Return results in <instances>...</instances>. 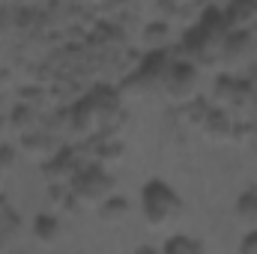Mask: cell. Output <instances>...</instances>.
<instances>
[{
  "label": "cell",
  "instance_id": "obj_1",
  "mask_svg": "<svg viewBox=\"0 0 257 254\" xmlns=\"http://www.w3.org/2000/svg\"><path fill=\"white\" fill-rule=\"evenodd\" d=\"M183 209V200L180 194L171 189L165 180H150L144 183L141 189V212H144V221L153 227V230H162L168 227Z\"/></svg>",
  "mask_w": 257,
  "mask_h": 254
},
{
  "label": "cell",
  "instance_id": "obj_2",
  "mask_svg": "<svg viewBox=\"0 0 257 254\" xmlns=\"http://www.w3.org/2000/svg\"><path fill=\"white\" fill-rule=\"evenodd\" d=\"M114 194V177L102 165H87L72 180V197L84 206H102Z\"/></svg>",
  "mask_w": 257,
  "mask_h": 254
},
{
  "label": "cell",
  "instance_id": "obj_3",
  "mask_svg": "<svg viewBox=\"0 0 257 254\" xmlns=\"http://www.w3.org/2000/svg\"><path fill=\"white\" fill-rule=\"evenodd\" d=\"M162 90L168 93V99L192 105L194 99H197V90H200V72H197V66L194 63H171L165 81H162Z\"/></svg>",
  "mask_w": 257,
  "mask_h": 254
},
{
  "label": "cell",
  "instance_id": "obj_4",
  "mask_svg": "<svg viewBox=\"0 0 257 254\" xmlns=\"http://www.w3.org/2000/svg\"><path fill=\"white\" fill-rule=\"evenodd\" d=\"M33 239L39 242V245H54V242H60V236H63V224H60V218L54 215V212H39L36 218H33Z\"/></svg>",
  "mask_w": 257,
  "mask_h": 254
},
{
  "label": "cell",
  "instance_id": "obj_5",
  "mask_svg": "<svg viewBox=\"0 0 257 254\" xmlns=\"http://www.w3.org/2000/svg\"><path fill=\"white\" fill-rule=\"evenodd\" d=\"M78 171H81V168L75 165V156H72L69 150H63V153H57V156L51 159V165H48V180H51V183H72Z\"/></svg>",
  "mask_w": 257,
  "mask_h": 254
},
{
  "label": "cell",
  "instance_id": "obj_6",
  "mask_svg": "<svg viewBox=\"0 0 257 254\" xmlns=\"http://www.w3.org/2000/svg\"><path fill=\"white\" fill-rule=\"evenodd\" d=\"M162 254H206L203 242L194 239L189 233H174L171 239H165V245L159 248Z\"/></svg>",
  "mask_w": 257,
  "mask_h": 254
},
{
  "label": "cell",
  "instance_id": "obj_7",
  "mask_svg": "<svg viewBox=\"0 0 257 254\" xmlns=\"http://www.w3.org/2000/svg\"><path fill=\"white\" fill-rule=\"evenodd\" d=\"M99 215H102V221H108V224H120L128 215V203L120 194H111V197L99 206Z\"/></svg>",
  "mask_w": 257,
  "mask_h": 254
},
{
  "label": "cell",
  "instance_id": "obj_8",
  "mask_svg": "<svg viewBox=\"0 0 257 254\" xmlns=\"http://www.w3.org/2000/svg\"><path fill=\"white\" fill-rule=\"evenodd\" d=\"M24 153L30 159H45L54 153V144L48 135H24Z\"/></svg>",
  "mask_w": 257,
  "mask_h": 254
},
{
  "label": "cell",
  "instance_id": "obj_9",
  "mask_svg": "<svg viewBox=\"0 0 257 254\" xmlns=\"http://www.w3.org/2000/svg\"><path fill=\"white\" fill-rule=\"evenodd\" d=\"M224 18H227L230 24H236V27H248V24L257 21V6L254 3H236V6H230V9L224 12Z\"/></svg>",
  "mask_w": 257,
  "mask_h": 254
},
{
  "label": "cell",
  "instance_id": "obj_10",
  "mask_svg": "<svg viewBox=\"0 0 257 254\" xmlns=\"http://www.w3.org/2000/svg\"><path fill=\"white\" fill-rule=\"evenodd\" d=\"M236 215L245 221H257V189H248L236 200Z\"/></svg>",
  "mask_w": 257,
  "mask_h": 254
},
{
  "label": "cell",
  "instance_id": "obj_11",
  "mask_svg": "<svg viewBox=\"0 0 257 254\" xmlns=\"http://www.w3.org/2000/svg\"><path fill=\"white\" fill-rule=\"evenodd\" d=\"M12 126L18 129L21 135H30V129H33V111H30L27 105H18V108L12 111Z\"/></svg>",
  "mask_w": 257,
  "mask_h": 254
},
{
  "label": "cell",
  "instance_id": "obj_12",
  "mask_svg": "<svg viewBox=\"0 0 257 254\" xmlns=\"http://www.w3.org/2000/svg\"><path fill=\"white\" fill-rule=\"evenodd\" d=\"M236 254H257V227H254V230H248V233L242 236L239 251H236Z\"/></svg>",
  "mask_w": 257,
  "mask_h": 254
},
{
  "label": "cell",
  "instance_id": "obj_13",
  "mask_svg": "<svg viewBox=\"0 0 257 254\" xmlns=\"http://www.w3.org/2000/svg\"><path fill=\"white\" fill-rule=\"evenodd\" d=\"M9 165H12V150H6L0 144V168H9Z\"/></svg>",
  "mask_w": 257,
  "mask_h": 254
},
{
  "label": "cell",
  "instance_id": "obj_14",
  "mask_svg": "<svg viewBox=\"0 0 257 254\" xmlns=\"http://www.w3.org/2000/svg\"><path fill=\"white\" fill-rule=\"evenodd\" d=\"M135 254H162V251L153 248V245H141V248H135Z\"/></svg>",
  "mask_w": 257,
  "mask_h": 254
},
{
  "label": "cell",
  "instance_id": "obj_15",
  "mask_svg": "<svg viewBox=\"0 0 257 254\" xmlns=\"http://www.w3.org/2000/svg\"><path fill=\"white\" fill-rule=\"evenodd\" d=\"M0 135H3V126H0Z\"/></svg>",
  "mask_w": 257,
  "mask_h": 254
}]
</instances>
